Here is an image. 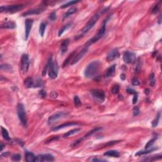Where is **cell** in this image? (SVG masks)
Here are the masks:
<instances>
[{"instance_id":"1","label":"cell","mask_w":162,"mask_h":162,"mask_svg":"<svg viewBox=\"0 0 162 162\" xmlns=\"http://www.w3.org/2000/svg\"><path fill=\"white\" fill-rule=\"evenodd\" d=\"M109 8H110V7L108 6V7L104 8H102L100 10H99V11H98V12H97L96 13L95 15H94V16H93V17H92L91 19L89 20V22L85 24V26L83 27V28L81 31H80L79 33L77 35H76V37H75V39L76 40L79 39H81V37H82L85 34L87 33V32L94 26L96 23L98 21V20L100 19L102 15H103V14L106 12V11H107V10H108Z\"/></svg>"},{"instance_id":"2","label":"cell","mask_w":162,"mask_h":162,"mask_svg":"<svg viewBox=\"0 0 162 162\" xmlns=\"http://www.w3.org/2000/svg\"><path fill=\"white\" fill-rule=\"evenodd\" d=\"M100 67V62L98 60L91 62L84 71V76L87 78H92L98 73Z\"/></svg>"},{"instance_id":"3","label":"cell","mask_w":162,"mask_h":162,"mask_svg":"<svg viewBox=\"0 0 162 162\" xmlns=\"http://www.w3.org/2000/svg\"><path fill=\"white\" fill-rule=\"evenodd\" d=\"M110 17H108V18H107V19H106L105 20L103 21V24H102L100 28H99V31L98 32V33H97L96 34L95 36H94V37H93V38L91 39L90 40H89V41H88L87 42L85 43V47L89 48V46H91L93 44L95 43L96 42H97L98 40L100 39L101 38V37H103V36H104L105 33V31H106V25H107V22H108V20H109V19H110Z\"/></svg>"},{"instance_id":"4","label":"cell","mask_w":162,"mask_h":162,"mask_svg":"<svg viewBox=\"0 0 162 162\" xmlns=\"http://www.w3.org/2000/svg\"><path fill=\"white\" fill-rule=\"evenodd\" d=\"M17 114L20 122L24 127H26L27 125V118L24 106L22 103L17 105Z\"/></svg>"},{"instance_id":"5","label":"cell","mask_w":162,"mask_h":162,"mask_svg":"<svg viewBox=\"0 0 162 162\" xmlns=\"http://www.w3.org/2000/svg\"><path fill=\"white\" fill-rule=\"evenodd\" d=\"M24 5L22 4H17V5H7V6H1L0 7V11L1 13H15L17 12L19 10H22L24 8Z\"/></svg>"},{"instance_id":"6","label":"cell","mask_w":162,"mask_h":162,"mask_svg":"<svg viewBox=\"0 0 162 162\" xmlns=\"http://www.w3.org/2000/svg\"><path fill=\"white\" fill-rule=\"evenodd\" d=\"M24 84L28 88L40 87L42 86V82L40 79L34 80L32 77H27L24 81Z\"/></svg>"},{"instance_id":"7","label":"cell","mask_w":162,"mask_h":162,"mask_svg":"<svg viewBox=\"0 0 162 162\" xmlns=\"http://www.w3.org/2000/svg\"><path fill=\"white\" fill-rule=\"evenodd\" d=\"M30 65L29 58L28 54H23L20 60V68L23 73H27Z\"/></svg>"},{"instance_id":"8","label":"cell","mask_w":162,"mask_h":162,"mask_svg":"<svg viewBox=\"0 0 162 162\" xmlns=\"http://www.w3.org/2000/svg\"><path fill=\"white\" fill-rule=\"evenodd\" d=\"M58 63L56 61L53 62L51 63L50 66V68L48 70V75L49 77L52 79H55L58 77Z\"/></svg>"},{"instance_id":"9","label":"cell","mask_w":162,"mask_h":162,"mask_svg":"<svg viewBox=\"0 0 162 162\" xmlns=\"http://www.w3.org/2000/svg\"><path fill=\"white\" fill-rule=\"evenodd\" d=\"M91 94L94 99L99 103H103L105 100V94L103 91L94 89L91 91Z\"/></svg>"},{"instance_id":"10","label":"cell","mask_w":162,"mask_h":162,"mask_svg":"<svg viewBox=\"0 0 162 162\" xmlns=\"http://www.w3.org/2000/svg\"><path fill=\"white\" fill-rule=\"evenodd\" d=\"M124 62L127 64H132L136 61V56L134 53L132 51H127L124 53L123 56Z\"/></svg>"},{"instance_id":"11","label":"cell","mask_w":162,"mask_h":162,"mask_svg":"<svg viewBox=\"0 0 162 162\" xmlns=\"http://www.w3.org/2000/svg\"><path fill=\"white\" fill-rule=\"evenodd\" d=\"M67 115H68V113L64 112V111H58V112L54 113V114H53L52 115H51V116L49 117L48 120V124L51 125V124L55 122L57 120L65 117V116H67Z\"/></svg>"},{"instance_id":"12","label":"cell","mask_w":162,"mask_h":162,"mask_svg":"<svg viewBox=\"0 0 162 162\" xmlns=\"http://www.w3.org/2000/svg\"><path fill=\"white\" fill-rule=\"evenodd\" d=\"M87 51H88V48L84 46V48L81 50V51H80L78 53L76 54V55H75V56L73 57L72 62H71L70 63L71 65H73L76 64V63H77V62H79V61L81 59H82V58L84 57V56L87 53Z\"/></svg>"},{"instance_id":"13","label":"cell","mask_w":162,"mask_h":162,"mask_svg":"<svg viewBox=\"0 0 162 162\" xmlns=\"http://www.w3.org/2000/svg\"><path fill=\"white\" fill-rule=\"evenodd\" d=\"M101 129H101V127L94 128V129H93V130H90V131L88 132L86 134H85V135L83 136V137H82L81 138L79 139L78 140H77V141H75L74 143H73V146H77V145H78L80 143V142H82V141L83 140H85V139L88 138V137H90V136H91L92 135H93V134H94V133H96V132L99 131V130H101Z\"/></svg>"},{"instance_id":"14","label":"cell","mask_w":162,"mask_h":162,"mask_svg":"<svg viewBox=\"0 0 162 162\" xmlns=\"http://www.w3.org/2000/svg\"><path fill=\"white\" fill-rule=\"evenodd\" d=\"M54 160V156L50 154L46 155H40L36 157L35 161H53Z\"/></svg>"},{"instance_id":"15","label":"cell","mask_w":162,"mask_h":162,"mask_svg":"<svg viewBox=\"0 0 162 162\" xmlns=\"http://www.w3.org/2000/svg\"><path fill=\"white\" fill-rule=\"evenodd\" d=\"M32 24H33V20L32 19H27L25 22V39H28L29 36L30 32L32 29Z\"/></svg>"},{"instance_id":"16","label":"cell","mask_w":162,"mask_h":162,"mask_svg":"<svg viewBox=\"0 0 162 162\" xmlns=\"http://www.w3.org/2000/svg\"><path fill=\"white\" fill-rule=\"evenodd\" d=\"M120 56V53L117 49H114L110 51L107 54V59L108 62H112V61L115 60L116 58H119Z\"/></svg>"},{"instance_id":"17","label":"cell","mask_w":162,"mask_h":162,"mask_svg":"<svg viewBox=\"0 0 162 162\" xmlns=\"http://www.w3.org/2000/svg\"><path fill=\"white\" fill-rule=\"evenodd\" d=\"M79 125V124L77 122H67L65 123V124H62L61 125H58L56 127H54V128H53L52 130L53 131H57L58 130H60V129H63V128L68 127L70 126H74V125Z\"/></svg>"},{"instance_id":"18","label":"cell","mask_w":162,"mask_h":162,"mask_svg":"<svg viewBox=\"0 0 162 162\" xmlns=\"http://www.w3.org/2000/svg\"><path fill=\"white\" fill-rule=\"evenodd\" d=\"M44 11L43 9L41 8H36V9H31V10H27V11L24 12V13H22L23 17H27L29 16V15H39V14L41 13L42 11Z\"/></svg>"},{"instance_id":"19","label":"cell","mask_w":162,"mask_h":162,"mask_svg":"<svg viewBox=\"0 0 162 162\" xmlns=\"http://www.w3.org/2000/svg\"><path fill=\"white\" fill-rule=\"evenodd\" d=\"M70 41L68 39H65L64 41L62 42L60 46V52L62 54H64L65 53L67 52V50H68V45H69Z\"/></svg>"},{"instance_id":"20","label":"cell","mask_w":162,"mask_h":162,"mask_svg":"<svg viewBox=\"0 0 162 162\" xmlns=\"http://www.w3.org/2000/svg\"><path fill=\"white\" fill-rule=\"evenodd\" d=\"M115 68H116V65H113L111 67H109L108 69H107V72H106V77L109 78V77H111L113 76H114V75L115 73Z\"/></svg>"},{"instance_id":"21","label":"cell","mask_w":162,"mask_h":162,"mask_svg":"<svg viewBox=\"0 0 162 162\" xmlns=\"http://www.w3.org/2000/svg\"><path fill=\"white\" fill-rule=\"evenodd\" d=\"M1 28H9V29H12V28H15L16 27V24L13 22H4L3 24H1Z\"/></svg>"},{"instance_id":"22","label":"cell","mask_w":162,"mask_h":162,"mask_svg":"<svg viewBox=\"0 0 162 162\" xmlns=\"http://www.w3.org/2000/svg\"><path fill=\"white\" fill-rule=\"evenodd\" d=\"M104 155L107 156H110V157L119 158L120 156V153L115 150H110L105 153Z\"/></svg>"},{"instance_id":"23","label":"cell","mask_w":162,"mask_h":162,"mask_svg":"<svg viewBox=\"0 0 162 162\" xmlns=\"http://www.w3.org/2000/svg\"><path fill=\"white\" fill-rule=\"evenodd\" d=\"M52 62H53V56H50V58H49L47 64H46V65H45V68H44L43 70H42V76H43V77H44V76H46V73H47V72H48V71L49 68H50V65H51V63H52Z\"/></svg>"},{"instance_id":"24","label":"cell","mask_w":162,"mask_h":162,"mask_svg":"<svg viewBox=\"0 0 162 162\" xmlns=\"http://www.w3.org/2000/svg\"><path fill=\"white\" fill-rule=\"evenodd\" d=\"M36 157V156H35L32 153L28 152V151H27L26 152V154H25V160H26L27 162L35 161Z\"/></svg>"},{"instance_id":"25","label":"cell","mask_w":162,"mask_h":162,"mask_svg":"<svg viewBox=\"0 0 162 162\" xmlns=\"http://www.w3.org/2000/svg\"><path fill=\"white\" fill-rule=\"evenodd\" d=\"M75 51H73V52H72V53H71L70 54H69V56H68V58H67V59L65 60V62H63V68H65V67H67V65H68V64H69L70 63H71V62H72V59L73 58V57L75 56Z\"/></svg>"},{"instance_id":"26","label":"cell","mask_w":162,"mask_h":162,"mask_svg":"<svg viewBox=\"0 0 162 162\" xmlns=\"http://www.w3.org/2000/svg\"><path fill=\"white\" fill-rule=\"evenodd\" d=\"M0 68H1V70H4L6 71V72H13V67H11L10 65L9 64H1V66H0Z\"/></svg>"},{"instance_id":"27","label":"cell","mask_w":162,"mask_h":162,"mask_svg":"<svg viewBox=\"0 0 162 162\" xmlns=\"http://www.w3.org/2000/svg\"><path fill=\"white\" fill-rule=\"evenodd\" d=\"M76 11H77V8H71L70 9H69V10L64 14V15H63V19H67V18L69 17L70 15H73V14L75 13Z\"/></svg>"},{"instance_id":"28","label":"cell","mask_w":162,"mask_h":162,"mask_svg":"<svg viewBox=\"0 0 162 162\" xmlns=\"http://www.w3.org/2000/svg\"><path fill=\"white\" fill-rule=\"evenodd\" d=\"M80 130H81V129H78V128H77V129H72V130H69V131L67 132V133H65V134L63 135V137H65H65H69V136L74 135V134L78 133L80 131Z\"/></svg>"},{"instance_id":"29","label":"cell","mask_w":162,"mask_h":162,"mask_svg":"<svg viewBox=\"0 0 162 162\" xmlns=\"http://www.w3.org/2000/svg\"><path fill=\"white\" fill-rule=\"evenodd\" d=\"M1 132H2V136L3 137L4 139H5L6 141H10V137L9 136L8 132L6 130V129H5L4 127H1Z\"/></svg>"},{"instance_id":"30","label":"cell","mask_w":162,"mask_h":162,"mask_svg":"<svg viewBox=\"0 0 162 162\" xmlns=\"http://www.w3.org/2000/svg\"><path fill=\"white\" fill-rule=\"evenodd\" d=\"M156 150V148H152L150 149V150H145V151H138L136 153V156H141V155H146V154L150 153L151 152H153V151H155Z\"/></svg>"},{"instance_id":"31","label":"cell","mask_w":162,"mask_h":162,"mask_svg":"<svg viewBox=\"0 0 162 162\" xmlns=\"http://www.w3.org/2000/svg\"><path fill=\"white\" fill-rule=\"evenodd\" d=\"M46 28V24L44 22H42L41 24H40L39 26V34L41 35V37H43L44 34H45V30Z\"/></svg>"},{"instance_id":"32","label":"cell","mask_w":162,"mask_h":162,"mask_svg":"<svg viewBox=\"0 0 162 162\" xmlns=\"http://www.w3.org/2000/svg\"><path fill=\"white\" fill-rule=\"evenodd\" d=\"M70 26H71V24H66V25H65L63 27H62V28L60 29L59 32H58V36L60 37V36H62L63 33H64L65 31H67V29H68V28L70 27Z\"/></svg>"},{"instance_id":"33","label":"cell","mask_w":162,"mask_h":162,"mask_svg":"<svg viewBox=\"0 0 162 162\" xmlns=\"http://www.w3.org/2000/svg\"><path fill=\"white\" fill-rule=\"evenodd\" d=\"M80 2V1H69V2L67 3L64 4V5H62L61 6V8H65L68 7V6H71V5H73L74 4H77V3Z\"/></svg>"},{"instance_id":"34","label":"cell","mask_w":162,"mask_h":162,"mask_svg":"<svg viewBox=\"0 0 162 162\" xmlns=\"http://www.w3.org/2000/svg\"><path fill=\"white\" fill-rule=\"evenodd\" d=\"M160 113H159L157 115V116H156V117L155 118V120L152 122L153 127H156L157 126L158 124L159 120H160Z\"/></svg>"},{"instance_id":"35","label":"cell","mask_w":162,"mask_h":162,"mask_svg":"<svg viewBox=\"0 0 162 162\" xmlns=\"http://www.w3.org/2000/svg\"><path fill=\"white\" fill-rule=\"evenodd\" d=\"M73 101H74V105L76 107H79L81 105V101L78 96H75L74 98H73Z\"/></svg>"},{"instance_id":"36","label":"cell","mask_w":162,"mask_h":162,"mask_svg":"<svg viewBox=\"0 0 162 162\" xmlns=\"http://www.w3.org/2000/svg\"><path fill=\"white\" fill-rule=\"evenodd\" d=\"M156 140V137H155V138L152 139H151L150 141H149L148 142V143L146 144V146H145V148H146V150L149 149L150 147H151L152 145L155 143Z\"/></svg>"},{"instance_id":"37","label":"cell","mask_w":162,"mask_h":162,"mask_svg":"<svg viewBox=\"0 0 162 162\" xmlns=\"http://www.w3.org/2000/svg\"><path fill=\"white\" fill-rule=\"evenodd\" d=\"M155 84V77L153 73H151L150 76V85L151 87H153Z\"/></svg>"},{"instance_id":"38","label":"cell","mask_w":162,"mask_h":162,"mask_svg":"<svg viewBox=\"0 0 162 162\" xmlns=\"http://www.w3.org/2000/svg\"><path fill=\"white\" fill-rule=\"evenodd\" d=\"M119 91H120V87L119 85H114L111 89V92L114 94H118L119 93Z\"/></svg>"},{"instance_id":"39","label":"cell","mask_w":162,"mask_h":162,"mask_svg":"<svg viewBox=\"0 0 162 162\" xmlns=\"http://www.w3.org/2000/svg\"><path fill=\"white\" fill-rule=\"evenodd\" d=\"M11 160L15 161H19L21 160V155L19 154H15L11 156Z\"/></svg>"},{"instance_id":"40","label":"cell","mask_w":162,"mask_h":162,"mask_svg":"<svg viewBox=\"0 0 162 162\" xmlns=\"http://www.w3.org/2000/svg\"><path fill=\"white\" fill-rule=\"evenodd\" d=\"M160 4H159V3L156 4V5H155V6H154L153 8V10H152V13H153V14L156 13H157L159 9H160Z\"/></svg>"},{"instance_id":"41","label":"cell","mask_w":162,"mask_h":162,"mask_svg":"<svg viewBox=\"0 0 162 162\" xmlns=\"http://www.w3.org/2000/svg\"><path fill=\"white\" fill-rule=\"evenodd\" d=\"M49 19L51 20V21H54L56 19V14L55 11L51 13L49 16Z\"/></svg>"},{"instance_id":"42","label":"cell","mask_w":162,"mask_h":162,"mask_svg":"<svg viewBox=\"0 0 162 162\" xmlns=\"http://www.w3.org/2000/svg\"><path fill=\"white\" fill-rule=\"evenodd\" d=\"M140 113V110H139V108H138L137 107H134V110H133V114H134V116H137V115L139 114Z\"/></svg>"},{"instance_id":"43","label":"cell","mask_w":162,"mask_h":162,"mask_svg":"<svg viewBox=\"0 0 162 162\" xmlns=\"http://www.w3.org/2000/svg\"><path fill=\"white\" fill-rule=\"evenodd\" d=\"M120 142V141H110L107 144H105V146H113V145L115 144H117Z\"/></svg>"},{"instance_id":"44","label":"cell","mask_w":162,"mask_h":162,"mask_svg":"<svg viewBox=\"0 0 162 162\" xmlns=\"http://www.w3.org/2000/svg\"><path fill=\"white\" fill-rule=\"evenodd\" d=\"M132 84L133 85H139L140 84V82L137 78H134L132 80Z\"/></svg>"},{"instance_id":"45","label":"cell","mask_w":162,"mask_h":162,"mask_svg":"<svg viewBox=\"0 0 162 162\" xmlns=\"http://www.w3.org/2000/svg\"><path fill=\"white\" fill-rule=\"evenodd\" d=\"M126 91H127V93H128L129 94H133V95H134V94L137 93L135 90H134V89H130V88H128V89L126 90Z\"/></svg>"},{"instance_id":"46","label":"cell","mask_w":162,"mask_h":162,"mask_svg":"<svg viewBox=\"0 0 162 162\" xmlns=\"http://www.w3.org/2000/svg\"><path fill=\"white\" fill-rule=\"evenodd\" d=\"M137 100H138V95H137V93H136V94H135L134 95V98H133V99H132L133 104L134 105L136 104L137 102Z\"/></svg>"},{"instance_id":"47","label":"cell","mask_w":162,"mask_h":162,"mask_svg":"<svg viewBox=\"0 0 162 162\" xmlns=\"http://www.w3.org/2000/svg\"><path fill=\"white\" fill-rule=\"evenodd\" d=\"M39 95H40V96L41 97V98H45V97L46 96V92H45V91H43V90H41V91L39 92Z\"/></svg>"},{"instance_id":"48","label":"cell","mask_w":162,"mask_h":162,"mask_svg":"<svg viewBox=\"0 0 162 162\" xmlns=\"http://www.w3.org/2000/svg\"><path fill=\"white\" fill-rule=\"evenodd\" d=\"M91 161H107V160H103V159H99V158H93V159H91Z\"/></svg>"},{"instance_id":"49","label":"cell","mask_w":162,"mask_h":162,"mask_svg":"<svg viewBox=\"0 0 162 162\" xmlns=\"http://www.w3.org/2000/svg\"><path fill=\"white\" fill-rule=\"evenodd\" d=\"M50 96H51V98H57V96H58V94H57V93H56V92L53 91L52 93H51V94H50Z\"/></svg>"},{"instance_id":"50","label":"cell","mask_w":162,"mask_h":162,"mask_svg":"<svg viewBox=\"0 0 162 162\" xmlns=\"http://www.w3.org/2000/svg\"><path fill=\"white\" fill-rule=\"evenodd\" d=\"M57 139H58V137H53L52 139H50V140H48L47 142H46V143H48V142H51V141H53V140H56Z\"/></svg>"},{"instance_id":"51","label":"cell","mask_w":162,"mask_h":162,"mask_svg":"<svg viewBox=\"0 0 162 162\" xmlns=\"http://www.w3.org/2000/svg\"><path fill=\"white\" fill-rule=\"evenodd\" d=\"M120 78H121L122 80L124 81L125 79V75L124 73H122L121 76H120Z\"/></svg>"},{"instance_id":"52","label":"cell","mask_w":162,"mask_h":162,"mask_svg":"<svg viewBox=\"0 0 162 162\" xmlns=\"http://www.w3.org/2000/svg\"><path fill=\"white\" fill-rule=\"evenodd\" d=\"M0 147H1V151H2L3 150L4 147H5V144H4L3 142H1V146H0Z\"/></svg>"},{"instance_id":"53","label":"cell","mask_w":162,"mask_h":162,"mask_svg":"<svg viewBox=\"0 0 162 162\" xmlns=\"http://www.w3.org/2000/svg\"><path fill=\"white\" fill-rule=\"evenodd\" d=\"M149 93H150V90H149L148 89H145V94H149Z\"/></svg>"}]
</instances>
